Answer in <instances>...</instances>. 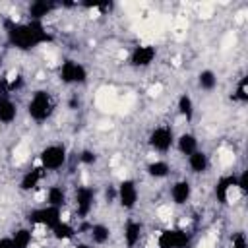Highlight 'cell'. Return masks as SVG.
<instances>
[{
	"instance_id": "cell-1",
	"label": "cell",
	"mask_w": 248,
	"mask_h": 248,
	"mask_svg": "<svg viewBox=\"0 0 248 248\" xmlns=\"http://www.w3.org/2000/svg\"><path fill=\"white\" fill-rule=\"evenodd\" d=\"M8 35H10L12 45H16L17 48H23V50L33 48L35 45H39L43 41H48V35L39 21H31L27 25L8 23Z\"/></svg>"
},
{
	"instance_id": "cell-2",
	"label": "cell",
	"mask_w": 248,
	"mask_h": 248,
	"mask_svg": "<svg viewBox=\"0 0 248 248\" xmlns=\"http://www.w3.org/2000/svg\"><path fill=\"white\" fill-rule=\"evenodd\" d=\"M29 114L35 120H45L50 114V97L46 91H37L29 103Z\"/></svg>"
},
{
	"instance_id": "cell-3",
	"label": "cell",
	"mask_w": 248,
	"mask_h": 248,
	"mask_svg": "<svg viewBox=\"0 0 248 248\" xmlns=\"http://www.w3.org/2000/svg\"><path fill=\"white\" fill-rule=\"evenodd\" d=\"M159 248H186L190 242V236L184 231H176V229H169L163 231L159 234Z\"/></svg>"
},
{
	"instance_id": "cell-4",
	"label": "cell",
	"mask_w": 248,
	"mask_h": 248,
	"mask_svg": "<svg viewBox=\"0 0 248 248\" xmlns=\"http://www.w3.org/2000/svg\"><path fill=\"white\" fill-rule=\"evenodd\" d=\"M29 221L54 229L60 223V207L48 205V207H43V209H35V211L29 213Z\"/></svg>"
},
{
	"instance_id": "cell-5",
	"label": "cell",
	"mask_w": 248,
	"mask_h": 248,
	"mask_svg": "<svg viewBox=\"0 0 248 248\" xmlns=\"http://www.w3.org/2000/svg\"><path fill=\"white\" fill-rule=\"evenodd\" d=\"M64 161H66V151H64V147H60V145H50V147H46V149L41 153V163H43V167L48 169V170L60 169V167L64 165Z\"/></svg>"
},
{
	"instance_id": "cell-6",
	"label": "cell",
	"mask_w": 248,
	"mask_h": 248,
	"mask_svg": "<svg viewBox=\"0 0 248 248\" xmlns=\"http://www.w3.org/2000/svg\"><path fill=\"white\" fill-rule=\"evenodd\" d=\"M60 78L66 83H78V81L81 83V81H85L87 74H85V70H83L81 64L74 62V60H66L62 64V68H60Z\"/></svg>"
},
{
	"instance_id": "cell-7",
	"label": "cell",
	"mask_w": 248,
	"mask_h": 248,
	"mask_svg": "<svg viewBox=\"0 0 248 248\" xmlns=\"http://www.w3.org/2000/svg\"><path fill=\"white\" fill-rule=\"evenodd\" d=\"M172 143V132L169 126H159L155 128V132L151 134V145L159 151H167Z\"/></svg>"
},
{
	"instance_id": "cell-8",
	"label": "cell",
	"mask_w": 248,
	"mask_h": 248,
	"mask_svg": "<svg viewBox=\"0 0 248 248\" xmlns=\"http://www.w3.org/2000/svg\"><path fill=\"white\" fill-rule=\"evenodd\" d=\"M118 198H120V203L122 207H134L136 202H138V188L132 180H124L118 188Z\"/></svg>"
},
{
	"instance_id": "cell-9",
	"label": "cell",
	"mask_w": 248,
	"mask_h": 248,
	"mask_svg": "<svg viewBox=\"0 0 248 248\" xmlns=\"http://www.w3.org/2000/svg\"><path fill=\"white\" fill-rule=\"evenodd\" d=\"M93 198H95V192L93 188H79L78 194H76V203H78V213L79 215H87L91 205H93Z\"/></svg>"
},
{
	"instance_id": "cell-10",
	"label": "cell",
	"mask_w": 248,
	"mask_h": 248,
	"mask_svg": "<svg viewBox=\"0 0 248 248\" xmlns=\"http://www.w3.org/2000/svg\"><path fill=\"white\" fill-rule=\"evenodd\" d=\"M155 58V48L153 46H138L132 52V64L134 66H149Z\"/></svg>"
},
{
	"instance_id": "cell-11",
	"label": "cell",
	"mask_w": 248,
	"mask_h": 248,
	"mask_svg": "<svg viewBox=\"0 0 248 248\" xmlns=\"http://www.w3.org/2000/svg\"><path fill=\"white\" fill-rule=\"evenodd\" d=\"M14 118H16V105L6 95H2L0 97V122L10 124Z\"/></svg>"
},
{
	"instance_id": "cell-12",
	"label": "cell",
	"mask_w": 248,
	"mask_h": 248,
	"mask_svg": "<svg viewBox=\"0 0 248 248\" xmlns=\"http://www.w3.org/2000/svg\"><path fill=\"white\" fill-rule=\"evenodd\" d=\"M170 194H172L174 203H186L188 198H190V184L186 180H180V182H176L172 186V192Z\"/></svg>"
},
{
	"instance_id": "cell-13",
	"label": "cell",
	"mask_w": 248,
	"mask_h": 248,
	"mask_svg": "<svg viewBox=\"0 0 248 248\" xmlns=\"http://www.w3.org/2000/svg\"><path fill=\"white\" fill-rule=\"evenodd\" d=\"M140 232H141L140 223H134V221H128V223H126V229H124V238H126L128 248L136 246V242L140 240Z\"/></svg>"
},
{
	"instance_id": "cell-14",
	"label": "cell",
	"mask_w": 248,
	"mask_h": 248,
	"mask_svg": "<svg viewBox=\"0 0 248 248\" xmlns=\"http://www.w3.org/2000/svg\"><path fill=\"white\" fill-rule=\"evenodd\" d=\"M188 163L194 172H203L207 167V155L203 151H194L192 155H188Z\"/></svg>"
},
{
	"instance_id": "cell-15",
	"label": "cell",
	"mask_w": 248,
	"mask_h": 248,
	"mask_svg": "<svg viewBox=\"0 0 248 248\" xmlns=\"http://www.w3.org/2000/svg\"><path fill=\"white\" fill-rule=\"evenodd\" d=\"M178 149L184 153V155H192L194 151H198V141L192 134H182L180 140H178Z\"/></svg>"
},
{
	"instance_id": "cell-16",
	"label": "cell",
	"mask_w": 248,
	"mask_h": 248,
	"mask_svg": "<svg viewBox=\"0 0 248 248\" xmlns=\"http://www.w3.org/2000/svg\"><path fill=\"white\" fill-rule=\"evenodd\" d=\"M41 170H43V169H33V170H29V172L21 178V190H31V188H35L37 182H39L41 176H43Z\"/></svg>"
},
{
	"instance_id": "cell-17",
	"label": "cell",
	"mask_w": 248,
	"mask_h": 248,
	"mask_svg": "<svg viewBox=\"0 0 248 248\" xmlns=\"http://www.w3.org/2000/svg\"><path fill=\"white\" fill-rule=\"evenodd\" d=\"M29 242H31V231H27V229H19V231H16L14 236H12L14 248H27Z\"/></svg>"
},
{
	"instance_id": "cell-18",
	"label": "cell",
	"mask_w": 248,
	"mask_h": 248,
	"mask_svg": "<svg viewBox=\"0 0 248 248\" xmlns=\"http://www.w3.org/2000/svg\"><path fill=\"white\" fill-rule=\"evenodd\" d=\"M50 10H52V4H46V2H33L31 8H29V14H31L33 19H41V17L46 16Z\"/></svg>"
},
{
	"instance_id": "cell-19",
	"label": "cell",
	"mask_w": 248,
	"mask_h": 248,
	"mask_svg": "<svg viewBox=\"0 0 248 248\" xmlns=\"http://www.w3.org/2000/svg\"><path fill=\"white\" fill-rule=\"evenodd\" d=\"M91 238H93V242H97V244L107 242V240H108V229H107L105 225H93V227H91Z\"/></svg>"
},
{
	"instance_id": "cell-20",
	"label": "cell",
	"mask_w": 248,
	"mask_h": 248,
	"mask_svg": "<svg viewBox=\"0 0 248 248\" xmlns=\"http://www.w3.org/2000/svg\"><path fill=\"white\" fill-rule=\"evenodd\" d=\"M62 203H64V192H62V188L52 186V188L48 190V205H52V207H60Z\"/></svg>"
},
{
	"instance_id": "cell-21",
	"label": "cell",
	"mask_w": 248,
	"mask_h": 248,
	"mask_svg": "<svg viewBox=\"0 0 248 248\" xmlns=\"http://www.w3.org/2000/svg\"><path fill=\"white\" fill-rule=\"evenodd\" d=\"M215 83H217V78H215V74H213L211 70H203V72L200 74V87H203V89H213Z\"/></svg>"
},
{
	"instance_id": "cell-22",
	"label": "cell",
	"mask_w": 248,
	"mask_h": 248,
	"mask_svg": "<svg viewBox=\"0 0 248 248\" xmlns=\"http://www.w3.org/2000/svg\"><path fill=\"white\" fill-rule=\"evenodd\" d=\"M178 110H180V114H184V116H186V120H190V118H192L194 108H192V99H190L188 95H182V97L178 99Z\"/></svg>"
},
{
	"instance_id": "cell-23",
	"label": "cell",
	"mask_w": 248,
	"mask_h": 248,
	"mask_svg": "<svg viewBox=\"0 0 248 248\" xmlns=\"http://www.w3.org/2000/svg\"><path fill=\"white\" fill-rule=\"evenodd\" d=\"M169 165L163 163V161H157V163H151L149 165V174L155 176V178H161V176H167L169 174Z\"/></svg>"
},
{
	"instance_id": "cell-24",
	"label": "cell",
	"mask_w": 248,
	"mask_h": 248,
	"mask_svg": "<svg viewBox=\"0 0 248 248\" xmlns=\"http://www.w3.org/2000/svg\"><path fill=\"white\" fill-rule=\"evenodd\" d=\"M52 231H54V236H56V238H70V236H74V229H72L70 225L62 223V221H60Z\"/></svg>"
},
{
	"instance_id": "cell-25",
	"label": "cell",
	"mask_w": 248,
	"mask_h": 248,
	"mask_svg": "<svg viewBox=\"0 0 248 248\" xmlns=\"http://www.w3.org/2000/svg\"><path fill=\"white\" fill-rule=\"evenodd\" d=\"M236 186H238L242 192L248 190V172H246V170L240 174V178H236Z\"/></svg>"
},
{
	"instance_id": "cell-26",
	"label": "cell",
	"mask_w": 248,
	"mask_h": 248,
	"mask_svg": "<svg viewBox=\"0 0 248 248\" xmlns=\"http://www.w3.org/2000/svg\"><path fill=\"white\" fill-rule=\"evenodd\" d=\"M238 99H242V101H246L248 99V95H246V78H242V81H240V85H238Z\"/></svg>"
},
{
	"instance_id": "cell-27",
	"label": "cell",
	"mask_w": 248,
	"mask_h": 248,
	"mask_svg": "<svg viewBox=\"0 0 248 248\" xmlns=\"http://www.w3.org/2000/svg\"><path fill=\"white\" fill-rule=\"evenodd\" d=\"M79 159H81V163H87V165H89V163L95 161V153H93V151H83Z\"/></svg>"
},
{
	"instance_id": "cell-28",
	"label": "cell",
	"mask_w": 248,
	"mask_h": 248,
	"mask_svg": "<svg viewBox=\"0 0 248 248\" xmlns=\"http://www.w3.org/2000/svg\"><path fill=\"white\" fill-rule=\"evenodd\" d=\"M232 248H246V240H244V236H242V234H238V236L234 238Z\"/></svg>"
},
{
	"instance_id": "cell-29",
	"label": "cell",
	"mask_w": 248,
	"mask_h": 248,
	"mask_svg": "<svg viewBox=\"0 0 248 248\" xmlns=\"http://www.w3.org/2000/svg\"><path fill=\"white\" fill-rule=\"evenodd\" d=\"M0 248H14L12 238H0Z\"/></svg>"
},
{
	"instance_id": "cell-30",
	"label": "cell",
	"mask_w": 248,
	"mask_h": 248,
	"mask_svg": "<svg viewBox=\"0 0 248 248\" xmlns=\"http://www.w3.org/2000/svg\"><path fill=\"white\" fill-rule=\"evenodd\" d=\"M78 248H89V246H85V244H79V246H78Z\"/></svg>"
}]
</instances>
